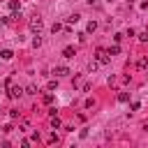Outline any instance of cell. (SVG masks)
<instances>
[{"label":"cell","mask_w":148,"mask_h":148,"mask_svg":"<svg viewBox=\"0 0 148 148\" xmlns=\"http://www.w3.org/2000/svg\"><path fill=\"white\" fill-rule=\"evenodd\" d=\"M51 102H53V95L46 92V95H44V104H51Z\"/></svg>","instance_id":"13"},{"label":"cell","mask_w":148,"mask_h":148,"mask_svg":"<svg viewBox=\"0 0 148 148\" xmlns=\"http://www.w3.org/2000/svg\"><path fill=\"white\" fill-rule=\"evenodd\" d=\"M0 132H2V130H0Z\"/></svg>","instance_id":"18"},{"label":"cell","mask_w":148,"mask_h":148,"mask_svg":"<svg viewBox=\"0 0 148 148\" xmlns=\"http://www.w3.org/2000/svg\"><path fill=\"white\" fill-rule=\"evenodd\" d=\"M7 95H9L12 99H16V97H21V95H23V90H21L18 86H12V83H9V92H7Z\"/></svg>","instance_id":"3"},{"label":"cell","mask_w":148,"mask_h":148,"mask_svg":"<svg viewBox=\"0 0 148 148\" xmlns=\"http://www.w3.org/2000/svg\"><path fill=\"white\" fill-rule=\"evenodd\" d=\"M79 18H81V16H79V14H72V16H69V18H67V23H76V21H79Z\"/></svg>","instance_id":"10"},{"label":"cell","mask_w":148,"mask_h":148,"mask_svg":"<svg viewBox=\"0 0 148 148\" xmlns=\"http://www.w3.org/2000/svg\"><path fill=\"white\" fill-rule=\"evenodd\" d=\"M0 58H2V60H12V58H14V53H12L9 49H2V51H0Z\"/></svg>","instance_id":"6"},{"label":"cell","mask_w":148,"mask_h":148,"mask_svg":"<svg viewBox=\"0 0 148 148\" xmlns=\"http://www.w3.org/2000/svg\"><path fill=\"white\" fill-rule=\"evenodd\" d=\"M51 127H53V130H56V127H60V120H58V118H56V116H53V118H51Z\"/></svg>","instance_id":"15"},{"label":"cell","mask_w":148,"mask_h":148,"mask_svg":"<svg viewBox=\"0 0 148 148\" xmlns=\"http://www.w3.org/2000/svg\"><path fill=\"white\" fill-rule=\"evenodd\" d=\"M139 39L141 42H148V32H139Z\"/></svg>","instance_id":"16"},{"label":"cell","mask_w":148,"mask_h":148,"mask_svg":"<svg viewBox=\"0 0 148 148\" xmlns=\"http://www.w3.org/2000/svg\"><path fill=\"white\" fill-rule=\"evenodd\" d=\"M74 53H76L74 46H65V49H62V56H65V58H74Z\"/></svg>","instance_id":"5"},{"label":"cell","mask_w":148,"mask_h":148,"mask_svg":"<svg viewBox=\"0 0 148 148\" xmlns=\"http://www.w3.org/2000/svg\"><path fill=\"white\" fill-rule=\"evenodd\" d=\"M86 2H88V5H95V2H97V0H86Z\"/></svg>","instance_id":"17"},{"label":"cell","mask_w":148,"mask_h":148,"mask_svg":"<svg viewBox=\"0 0 148 148\" xmlns=\"http://www.w3.org/2000/svg\"><path fill=\"white\" fill-rule=\"evenodd\" d=\"M35 90H37V86H35V83H30V86L25 88V92H30V95H35Z\"/></svg>","instance_id":"12"},{"label":"cell","mask_w":148,"mask_h":148,"mask_svg":"<svg viewBox=\"0 0 148 148\" xmlns=\"http://www.w3.org/2000/svg\"><path fill=\"white\" fill-rule=\"evenodd\" d=\"M97 62H99V65H106V62H109V51L99 49V51H97Z\"/></svg>","instance_id":"2"},{"label":"cell","mask_w":148,"mask_h":148,"mask_svg":"<svg viewBox=\"0 0 148 148\" xmlns=\"http://www.w3.org/2000/svg\"><path fill=\"white\" fill-rule=\"evenodd\" d=\"M136 67H148V56H143V58H139V62H136Z\"/></svg>","instance_id":"7"},{"label":"cell","mask_w":148,"mask_h":148,"mask_svg":"<svg viewBox=\"0 0 148 148\" xmlns=\"http://www.w3.org/2000/svg\"><path fill=\"white\" fill-rule=\"evenodd\" d=\"M95 30H97V23L90 21V23H88V32H95Z\"/></svg>","instance_id":"11"},{"label":"cell","mask_w":148,"mask_h":148,"mask_svg":"<svg viewBox=\"0 0 148 148\" xmlns=\"http://www.w3.org/2000/svg\"><path fill=\"white\" fill-rule=\"evenodd\" d=\"M127 99H130L127 92H120V95H118V102H127Z\"/></svg>","instance_id":"14"},{"label":"cell","mask_w":148,"mask_h":148,"mask_svg":"<svg viewBox=\"0 0 148 148\" xmlns=\"http://www.w3.org/2000/svg\"><path fill=\"white\" fill-rule=\"evenodd\" d=\"M9 9H12V12H18V9H21V5H18L16 0H12V2H9Z\"/></svg>","instance_id":"9"},{"label":"cell","mask_w":148,"mask_h":148,"mask_svg":"<svg viewBox=\"0 0 148 148\" xmlns=\"http://www.w3.org/2000/svg\"><path fill=\"white\" fill-rule=\"evenodd\" d=\"M118 53H120V46H118V44H113V46L109 49V56H118Z\"/></svg>","instance_id":"8"},{"label":"cell","mask_w":148,"mask_h":148,"mask_svg":"<svg viewBox=\"0 0 148 148\" xmlns=\"http://www.w3.org/2000/svg\"><path fill=\"white\" fill-rule=\"evenodd\" d=\"M42 28H44V21H42L39 16H32V18H30V30H32V32H39Z\"/></svg>","instance_id":"1"},{"label":"cell","mask_w":148,"mask_h":148,"mask_svg":"<svg viewBox=\"0 0 148 148\" xmlns=\"http://www.w3.org/2000/svg\"><path fill=\"white\" fill-rule=\"evenodd\" d=\"M53 74H56V76H67L69 69H67L65 65H58V67H53Z\"/></svg>","instance_id":"4"}]
</instances>
